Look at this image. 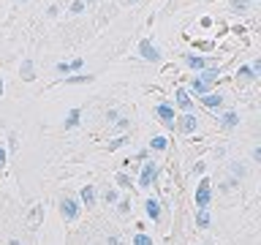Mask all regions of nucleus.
I'll return each mask as SVG.
<instances>
[{
  "instance_id": "obj_22",
  "label": "nucleus",
  "mask_w": 261,
  "mask_h": 245,
  "mask_svg": "<svg viewBox=\"0 0 261 245\" xmlns=\"http://www.w3.org/2000/svg\"><path fill=\"white\" fill-rule=\"evenodd\" d=\"M234 8H248V0H234Z\"/></svg>"
},
{
  "instance_id": "obj_19",
  "label": "nucleus",
  "mask_w": 261,
  "mask_h": 245,
  "mask_svg": "<svg viewBox=\"0 0 261 245\" xmlns=\"http://www.w3.org/2000/svg\"><path fill=\"white\" fill-rule=\"evenodd\" d=\"M193 90H196V93H204V90H207V87H204L199 79H193Z\"/></svg>"
},
{
  "instance_id": "obj_13",
  "label": "nucleus",
  "mask_w": 261,
  "mask_h": 245,
  "mask_svg": "<svg viewBox=\"0 0 261 245\" xmlns=\"http://www.w3.org/2000/svg\"><path fill=\"white\" fill-rule=\"evenodd\" d=\"M201 101H204V106H220L223 98H220V95H201Z\"/></svg>"
},
{
  "instance_id": "obj_9",
  "label": "nucleus",
  "mask_w": 261,
  "mask_h": 245,
  "mask_svg": "<svg viewBox=\"0 0 261 245\" xmlns=\"http://www.w3.org/2000/svg\"><path fill=\"white\" fill-rule=\"evenodd\" d=\"M177 104L179 106H182V109L188 112V109H191V95H188V90H182V87H179L177 90Z\"/></svg>"
},
{
  "instance_id": "obj_11",
  "label": "nucleus",
  "mask_w": 261,
  "mask_h": 245,
  "mask_svg": "<svg viewBox=\"0 0 261 245\" xmlns=\"http://www.w3.org/2000/svg\"><path fill=\"white\" fill-rule=\"evenodd\" d=\"M79 109H71L68 112V120H65V128H73V126H76V122H79Z\"/></svg>"
},
{
  "instance_id": "obj_20",
  "label": "nucleus",
  "mask_w": 261,
  "mask_h": 245,
  "mask_svg": "<svg viewBox=\"0 0 261 245\" xmlns=\"http://www.w3.org/2000/svg\"><path fill=\"white\" fill-rule=\"evenodd\" d=\"M82 8H85V0H76V3L71 6V11H82Z\"/></svg>"
},
{
  "instance_id": "obj_7",
  "label": "nucleus",
  "mask_w": 261,
  "mask_h": 245,
  "mask_svg": "<svg viewBox=\"0 0 261 245\" xmlns=\"http://www.w3.org/2000/svg\"><path fill=\"white\" fill-rule=\"evenodd\" d=\"M185 63L191 65V68H196V71H201V68H207V65H210L207 60H201V57H196V55H188Z\"/></svg>"
},
{
  "instance_id": "obj_24",
  "label": "nucleus",
  "mask_w": 261,
  "mask_h": 245,
  "mask_svg": "<svg viewBox=\"0 0 261 245\" xmlns=\"http://www.w3.org/2000/svg\"><path fill=\"white\" fill-rule=\"evenodd\" d=\"M0 95H3V79H0Z\"/></svg>"
},
{
  "instance_id": "obj_14",
  "label": "nucleus",
  "mask_w": 261,
  "mask_h": 245,
  "mask_svg": "<svg viewBox=\"0 0 261 245\" xmlns=\"http://www.w3.org/2000/svg\"><path fill=\"white\" fill-rule=\"evenodd\" d=\"M152 147H155V150H166V139H163V136H155V139H152Z\"/></svg>"
},
{
  "instance_id": "obj_2",
  "label": "nucleus",
  "mask_w": 261,
  "mask_h": 245,
  "mask_svg": "<svg viewBox=\"0 0 261 245\" xmlns=\"http://www.w3.org/2000/svg\"><path fill=\"white\" fill-rule=\"evenodd\" d=\"M155 175H158V169H155L152 163H147V166L142 169V180H139V185H144V188H147V185H150L152 180H155Z\"/></svg>"
},
{
  "instance_id": "obj_12",
  "label": "nucleus",
  "mask_w": 261,
  "mask_h": 245,
  "mask_svg": "<svg viewBox=\"0 0 261 245\" xmlns=\"http://www.w3.org/2000/svg\"><path fill=\"white\" fill-rule=\"evenodd\" d=\"M215 79H218V71H204V77H199V82H201L204 87H207L210 82H215Z\"/></svg>"
},
{
  "instance_id": "obj_4",
  "label": "nucleus",
  "mask_w": 261,
  "mask_h": 245,
  "mask_svg": "<svg viewBox=\"0 0 261 245\" xmlns=\"http://www.w3.org/2000/svg\"><path fill=\"white\" fill-rule=\"evenodd\" d=\"M179 131H182V134H193V131H196V117H193V114H182V120H179Z\"/></svg>"
},
{
  "instance_id": "obj_15",
  "label": "nucleus",
  "mask_w": 261,
  "mask_h": 245,
  "mask_svg": "<svg viewBox=\"0 0 261 245\" xmlns=\"http://www.w3.org/2000/svg\"><path fill=\"white\" fill-rule=\"evenodd\" d=\"M234 122H237V114L234 112H226L223 114V126H234Z\"/></svg>"
},
{
  "instance_id": "obj_1",
  "label": "nucleus",
  "mask_w": 261,
  "mask_h": 245,
  "mask_svg": "<svg viewBox=\"0 0 261 245\" xmlns=\"http://www.w3.org/2000/svg\"><path fill=\"white\" fill-rule=\"evenodd\" d=\"M196 204L204 210L210 204V180H201L199 188H196Z\"/></svg>"
},
{
  "instance_id": "obj_5",
  "label": "nucleus",
  "mask_w": 261,
  "mask_h": 245,
  "mask_svg": "<svg viewBox=\"0 0 261 245\" xmlns=\"http://www.w3.org/2000/svg\"><path fill=\"white\" fill-rule=\"evenodd\" d=\"M139 49H142V55L147 57V60H158V52H155V46L150 44V41H142V44H139Z\"/></svg>"
},
{
  "instance_id": "obj_23",
  "label": "nucleus",
  "mask_w": 261,
  "mask_h": 245,
  "mask_svg": "<svg viewBox=\"0 0 261 245\" xmlns=\"http://www.w3.org/2000/svg\"><path fill=\"white\" fill-rule=\"evenodd\" d=\"M3 161H6V150L0 147V166H3Z\"/></svg>"
},
{
  "instance_id": "obj_6",
  "label": "nucleus",
  "mask_w": 261,
  "mask_h": 245,
  "mask_svg": "<svg viewBox=\"0 0 261 245\" xmlns=\"http://www.w3.org/2000/svg\"><path fill=\"white\" fill-rule=\"evenodd\" d=\"M158 114H161V120H163V122H169V126L174 122V109H171V106L161 104V106H158Z\"/></svg>"
},
{
  "instance_id": "obj_8",
  "label": "nucleus",
  "mask_w": 261,
  "mask_h": 245,
  "mask_svg": "<svg viewBox=\"0 0 261 245\" xmlns=\"http://www.w3.org/2000/svg\"><path fill=\"white\" fill-rule=\"evenodd\" d=\"M144 207H147V215H150L152 220H158V215H161V204H158V202H155V199H147Z\"/></svg>"
},
{
  "instance_id": "obj_17",
  "label": "nucleus",
  "mask_w": 261,
  "mask_h": 245,
  "mask_svg": "<svg viewBox=\"0 0 261 245\" xmlns=\"http://www.w3.org/2000/svg\"><path fill=\"white\" fill-rule=\"evenodd\" d=\"M253 74H256V71H253L250 65H245V68H240V77H242V79H250Z\"/></svg>"
},
{
  "instance_id": "obj_16",
  "label": "nucleus",
  "mask_w": 261,
  "mask_h": 245,
  "mask_svg": "<svg viewBox=\"0 0 261 245\" xmlns=\"http://www.w3.org/2000/svg\"><path fill=\"white\" fill-rule=\"evenodd\" d=\"M134 245H152V240H150L147 234H139L136 240H134Z\"/></svg>"
},
{
  "instance_id": "obj_3",
  "label": "nucleus",
  "mask_w": 261,
  "mask_h": 245,
  "mask_svg": "<svg viewBox=\"0 0 261 245\" xmlns=\"http://www.w3.org/2000/svg\"><path fill=\"white\" fill-rule=\"evenodd\" d=\"M63 215L68 218V220H73V218L79 215V204L73 202V199H65V202H63Z\"/></svg>"
},
{
  "instance_id": "obj_10",
  "label": "nucleus",
  "mask_w": 261,
  "mask_h": 245,
  "mask_svg": "<svg viewBox=\"0 0 261 245\" xmlns=\"http://www.w3.org/2000/svg\"><path fill=\"white\" fill-rule=\"evenodd\" d=\"M93 199H95V188L93 185H85V188H82V202L93 204Z\"/></svg>"
},
{
  "instance_id": "obj_18",
  "label": "nucleus",
  "mask_w": 261,
  "mask_h": 245,
  "mask_svg": "<svg viewBox=\"0 0 261 245\" xmlns=\"http://www.w3.org/2000/svg\"><path fill=\"white\" fill-rule=\"evenodd\" d=\"M199 226H210V215H207V212H199Z\"/></svg>"
},
{
  "instance_id": "obj_21",
  "label": "nucleus",
  "mask_w": 261,
  "mask_h": 245,
  "mask_svg": "<svg viewBox=\"0 0 261 245\" xmlns=\"http://www.w3.org/2000/svg\"><path fill=\"white\" fill-rule=\"evenodd\" d=\"M30 68H33V65H30V60H28V63H24V79H30V77H33Z\"/></svg>"
}]
</instances>
